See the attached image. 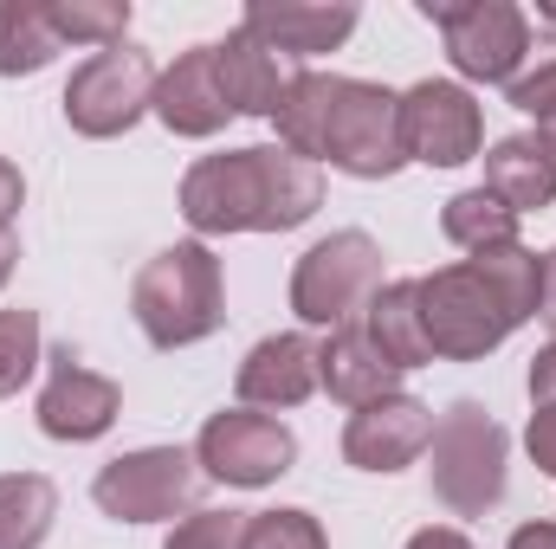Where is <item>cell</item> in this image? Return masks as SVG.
Here are the masks:
<instances>
[{
	"mask_svg": "<svg viewBox=\"0 0 556 549\" xmlns=\"http://www.w3.org/2000/svg\"><path fill=\"white\" fill-rule=\"evenodd\" d=\"M278 149L298 162H330L350 181H389L408 168L402 149V98L369 78H337V72H298L285 104H278Z\"/></svg>",
	"mask_w": 556,
	"mask_h": 549,
	"instance_id": "1",
	"label": "cell"
},
{
	"mask_svg": "<svg viewBox=\"0 0 556 549\" xmlns=\"http://www.w3.org/2000/svg\"><path fill=\"white\" fill-rule=\"evenodd\" d=\"M420 284V330L440 362H485L511 330H525L544 304V253L525 240L485 246L459 266L415 278Z\"/></svg>",
	"mask_w": 556,
	"mask_h": 549,
	"instance_id": "2",
	"label": "cell"
},
{
	"mask_svg": "<svg viewBox=\"0 0 556 549\" xmlns=\"http://www.w3.org/2000/svg\"><path fill=\"white\" fill-rule=\"evenodd\" d=\"M324 207V168L298 162L278 142L201 155L181 175V220L201 240L220 233H291Z\"/></svg>",
	"mask_w": 556,
	"mask_h": 549,
	"instance_id": "3",
	"label": "cell"
},
{
	"mask_svg": "<svg viewBox=\"0 0 556 549\" xmlns=\"http://www.w3.org/2000/svg\"><path fill=\"white\" fill-rule=\"evenodd\" d=\"M130 317L155 349H188L207 343L227 323V278L220 259L201 240H175L162 246L130 284Z\"/></svg>",
	"mask_w": 556,
	"mask_h": 549,
	"instance_id": "4",
	"label": "cell"
},
{
	"mask_svg": "<svg viewBox=\"0 0 556 549\" xmlns=\"http://www.w3.org/2000/svg\"><path fill=\"white\" fill-rule=\"evenodd\" d=\"M433 498L453 511V518H485L498 511L505 485H511V433L479 408V401H453V408L433 420Z\"/></svg>",
	"mask_w": 556,
	"mask_h": 549,
	"instance_id": "5",
	"label": "cell"
},
{
	"mask_svg": "<svg viewBox=\"0 0 556 549\" xmlns=\"http://www.w3.org/2000/svg\"><path fill=\"white\" fill-rule=\"evenodd\" d=\"M382 291V246L369 233H330L291 266V310L311 330H343Z\"/></svg>",
	"mask_w": 556,
	"mask_h": 549,
	"instance_id": "6",
	"label": "cell"
},
{
	"mask_svg": "<svg viewBox=\"0 0 556 549\" xmlns=\"http://www.w3.org/2000/svg\"><path fill=\"white\" fill-rule=\"evenodd\" d=\"M155 78H162V72L149 65V52H137L130 39L91 52V59L65 78V98H59V104H65V124L91 142L130 137L142 117H149V104H155Z\"/></svg>",
	"mask_w": 556,
	"mask_h": 549,
	"instance_id": "7",
	"label": "cell"
},
{
	"mask_svg": "<svg viewBox=\"0 0 556 549\" xmlns=\"http://www.w3.org/2000/svg\"><path fill=\"white\" fill-rule=\"evenodd\" d=\"M420 13L440 26L453 72L472 85H511L531 59V20L511 0H420Z\"/></svg>",
	"mask_w": 556,
	"mask_h": 549,
	"instance_id": "8",
	"label": "cell"
},
{
	"mask_svg": "<svg viewBox=\"0 0 556 549\" xmlns=\"http://www.w3.org/2000/svg\"><path fill=\"white\" fill-rule=\"evenodd\" d=\"M201 491V465L194 452L181 446H142V452H124L111 459L98 478H91V498L104 518L117 524H162V518H181Z\"/></svg>",
	"mask_w": 556,
	"mask_h": 549,
	"instance_id": "9",
	"label": "cell"
},
{
	"mask_svg": "<svg viewBox=\"0 0 556 549\" xmlns=\"http://www.w3.org/2000/svg\"><path fill=\"white\" fill-rule=\"evenodd\" d=\"M194 465L214 478V485H233V491H260L278 485L291 465H298V439L278 413H253V408H220L201 439H194Z\"/></svg>",
	"mask_w": 556,
	"mask_h": 549,
	"instance_id": "10",
	"label": "cell"
},
{
	"mask_svg": "<svg viewBox=\"0 0 556 549\" xmlns=\"http://www.w3.org/2000/svg\"><path fill=\"white\" fill-rule=\"evenodd\" d=\"M402 149L420 168H459L485 149V111L453 78H420L402 91Z\"/></svg>",
	"mask_w": 556,
	"mask_h": 549,
	"instance_id": "11",
	"label": "cell"
},
{
	"mask_svg": "<svg viewBox=\"0 0 556 549\" xmlns=\"http://www.w3.org/2000/svg\"><path fill=\"white\" fill-rule=\"evenodd\" d=\"M46 388H39V433L59 439V446H85V439H104L124 413V388L98 369H85L72 349H52L46 356Z\"/></svg>",
	"mask_w": 556,
	"mask_h": 549,
	"instance_id": "12",
	"label": "cell"
},
{
	"mask_svg": "<svg viewBox=\"0 0 556 549\" xmlns=\"http://www.w3.org/2000/svg\"><path fill=\"white\" fill-rule=\"evenodd\" d=\"M427 446H433V408L415 395H382L343 426V459L356 472H408Z\"/></svg>",
	"mask_w": 556,
	"mask_h": 549,
	"instance_id": "13",
	"label": "cell"
},
{
	"mask_svg": "<svg viewBox=\"0 0 556 549\" xmlns=\"http://www.w3.org/2000/svg\"><path fill=\"white\" fill-rule=\"evenodd\" d=\"M168 137H188V142H207L233 124V104L220 91V72H214V46H188L162 78H155V104Z\"/></svg>",
	"mask_w": 556,
	"mask_h": 549,
	"instance_id": "14",
	"label": "cell"
},
{
	"mask_svg": "<svg viewBox=\"0 0 556 549\" xmlns=\"http://www.w3.org/2000/svg\"><path fill=\"white\" fill-rule=\"evenodd\" d=\"M233 395H240V408H253V413L304 408L317 395V343L304 330H285V336L253 343L247 362H240V375H233Z\"/></svg>",
	"mask_w": 556,
	"mask_h": 549,
	"instance_id": "15",
	"label": "cell"
},
{
	"mask_svg": "<svg viewBox=\"0 0 556 549\" xmlns=\"http://www.w3.org/2000/svg\"><path fill=\"white\" fill-rule=\"evenodd\" d=\"M356 7H311V0H253L247 13H240V26L260 39V46H273L278 59H324V52H337L350 33H356Z\"/></svg>",
	"mask_w": 556,
	"mask_h": 549,
	"instance_id": "16",
	"label": "cell"
},
{
	"mask_svg": "<svg viewBox=\"0 0 556 549\" xmlns=\"http://www.w3.org/2000/svg\"><path fill=\"white\" fill-rule=\"evenodd\" d=\"M317 388L356 413L369 401H382V395H402V369L369 343V330L356 317V323H343V330H330L317 343Z\"/></svg>",
	"mask_w": 556,
	"mask_h": 549,
	"instance_id": "17",
	"label": "cell"
},
{
	"mask_svg": "<svg viewBox=\"0 0 556 549\" xmlns=\"http://www.w3.org/2000/svg\"><path fill=\"white\" fill-rule=\"evenodd\" d=\"M214 72H220V91H227L233 117H278V104H285V91L298 78V72H285V59L273 46H260L247 26H233L214 46Z\"/></svg>",
	"mask_w": 556,
	"mask_h": 549,
	"instance_id": "18",
	"label": "cell"
},
{
	"mask_svg": "<svg viewBox=\"0 0 556 549\" xmlns=\"http://www.w3.org/2000/svg\"><path fill=\"white\" fill-rule=\"evenodd\" d=\"M479 188L492 201H505L518 220L544 214V207H556V162L538 149V137H505L485 149V181Z\"/></svg>",
	"mask_w": 556,
	"mask_h": 549,
	"instance_id": "19",
	"label": "cell"
},
{
	"mask_svg": "<svg viewBox=\"0 0 556 549\" xmlns=\"http://www.w3.org/2000/svg\"><path fill=\"white\" fill-rule=\"evenodd\" d=\"M363 330H369V343H376V349H382L402 375L433 362L427 330H420V284H415V278L382 284V291L369 297V310H363Z\"/></svg>",
	"mask_w": 556,
	"mask_h": 549,
	"instance_id": "20",
	"label": "cell"
},
{
	"mask_svg": "<svg viewBox=\"0 0 556 549\" xmlns=\"http://www.w3.org/2000/svg\"><path fill=\"white\" fill-rule=\"evenodd\" d=\"M59 524V485L46 472H0V549H39Z\"/></svg>",
	"mask_w": 556,
	"mask_h": 549,
	"instance_id": "21",
	"label": "cell"
},
{
	"mask_svg": "<svg viewBox=\"0 0 556 549\" xmlns=\"http://www.w3.org/2000/svg\"><path fill=\"white\" fill-rule=\"evenodd\" d=\"M65 52L39 0H0V78H33Z\"/></svg>",
	"mask_w": 556,
	"mask_h": 549,
	"instance_id": "22",
	"label": "cell"
},
{
	"mask_svg": "<svg viewBox=\"0 0 556 549\" xmlns=\"http://www.w3.org/2000/svg\"><path fill=\"white\" fill-rule=\"evenodd\" d=\"M440 233L459 246V253H485V246H511L518 240V214L505 201H492L485 188H466L440 207Z\"/></svg>",
	"mask_w": 556,
	"mask_h": 549,
	"instance_id": "23",
	"label": "cell"
},
{
	"mask_svg": "<svg viewBox=\"0 0 556 549\" xmlns=\"http://www.w3.org/2000/svg\"><path fill=\"white\" fill-rule=\"evenodd\" d=\"M52 13V33L65 46H124L130 33V0H46Z\"/></svg>",
	"mask_w": 556,
	"mask_h": 549,
	"instance_id": "24",
	"label": "cell"
},
{
	"mask_svg": "<svg viewBox=\"0 0 556 549\" xmlns=\"http://www.w3.org/2000/svg\"><path fill=\"white\" fill-rule=\"evenodd\" d=\"M39 375V310H0V401Z\"/></svg>",
	"mask_w": 556,
	"mask_h": 549,
	"instance_id": "25",
	"label": "cell"
},
{
	"mask_svg": "<svg viewBox=\"0 0 556 549\" xmlns=\"http://www.w3.org/2000/svg\"><path fill=\"white\" fill-rule=\"evenodd\" d=\"M240 549H330V537L311 511H253Z\"/></svg>",
	"mask_w": 556,
	"mask_h": 549,
	"instance_id": "26",
	"label": "cell"
},
{
	"mask_svg": "<svg viewBox=\"0 0 556 549\" xmlns=\"http://www.w3.org/2000/svg\"><path fill=\"white\" fill-rule=\"evenodd\" d=\"M240 537H247L240 511H188L162 549H240Z\"/></svg>",
	"mask_w": 556,
	"mask_h": 549,
	"instance_id": "27",
	"label": "cell"
},
{
	"mask_svg": "<svg viewBox=\"0 0 556 549\" xmlns=\"http://www.w3.org/2000/svg\"><path fill=\"white\" fill-rule=\"evenodd\" d=\"M505 98L518 104V111H531V117H544L556 104V39L544 46H531V59H525V72L505 85Z\"/></svg>",
	"mask_w": 556,
	"mask_h": 549,
	"instance_id": "28",
	"label": "cell"
},
{
	"mask_svg": "<svg viewBox=\"0 0 556 549\" xmlns=\"http://www.w3.org/2000/svg\"><path fill=\"white\" fill-rule=\"evenodd\" d=\"M525 446H531V465L556 478V408H531V426H525Z\"/></svg>",
	"mask_w": 556,
	"mask_h": 549,
	"instance_id": "29",
	"label": "cell"
},
{
	"mask_svg": "<svg viewBox=\"0 0 556 549\" xmlns=\"http://www.w3.org/2000/svg\"><path fill=\"white\" fill-rule=\"evenodd\" d=\"M531 408H556V336L531 356Z\"/></svg>",
	"mask_w": 556,
	"mask_h": 549,
	"instance_id": "30",
	"label": "cell"
},
{
	"mask_svg": "<svg viewBox=\"0 0 556 549\" xmlns=\"http://www.w3.org/2000/svg\"><path fill=\"white\" fill-rule=\"evenodd\" d=\"M20 201H26V181H20V168H13V162L0 155V227H13Z\"/></svg>",
	"mask_w": 556,
	"mask_h": 549,
	"instance_id": "31",
	"label": "cell"
},
{
	"mask_svg": "<svg viewBox=\"0 0 556 549\" xmlns=\"http://www.w3.org/2000/svg\"><path fill=\"white\" fill-rule=\"evenodd\" d=\"M402 549H472V544H466L453 524H427V531H415V537H408Z\"/></svg>",
	"mask_w": 556,
	"mask_h": 549,
	"instance_id": "32",
	"label": "cell"
},
{
	"mask_svg": "<svg viewBox=\"0 0 556 549\" xmlns=\"http://www.w3.org/2000/svg\"><path fill=\"white\" fill-rule=\"evenodd\" d=\"M505 549H556V524H518Z\"/></svg>",
	"mask_w": 556,
	"mask_h": 549,
	"instance_id": "33",
	"label": "cell"
},
{
	"mask_svg": "<svg viewBox=\"0 0 556 549\" xmlns=\"http://www.w3.org/2000/svg\"><path fill=\"white\" fill-rule=\"evenodd\" d=\"M538 317L556 330V246L544 253V304H538Z\"/></svg>",
	"mask_w": 556,
	"mask_h": 549,
	"instance_id": "34",
	"label": "cell"
},
{
	"mask_svg": "<svg viewBox=\"0 0 556 549\" xmlns=\"http://www.w3.org/2000/svg\"><path fill=\"white\" fill-rule=\"evenodd\" d=\"M13 266H20V240H13V227H0V284L13 278Z\"/></svg>",
	"mask_w": 556,
	"mask_h": 549,
	"instance_id": "35",
	"label": "cell"
},
{
	"mask_svg": "<svg viewBox=\"0 0 556 549\" xmlns=\"http://www.w3.org/2000/svg\"><path fill=\"white\" fill-rule=\"evenodd\" d=\"M538 149H544V155L556 162V104L544 111V117H538Z\"/></svg>",
	"mask_w": 556,
	"mask_h": 549,
	"instance_id": "36",
	"label": "cell"
}]
</instances>
